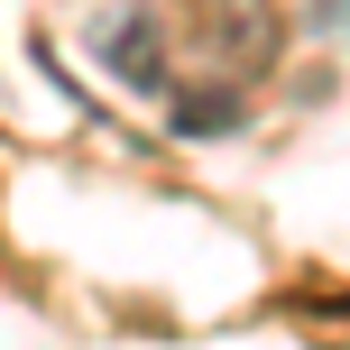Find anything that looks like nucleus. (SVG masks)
Masks as SVG:
<instances>
[{"label":"nucleus","mask_w":350,"mask_h":350,"mask_svg":"<svg viewBox=\"0 0 350 350\" xmlns=\"http://www.w3.org/2000/svg\"><path fill=\"white\" fill-rule=\"evenodd\" d=\"M92 55H102L129 92H166V46H157V28H148V18H120V10L92 18Z\"/></svg>","instance_id":"2"},{"label":"nucleus","mask_w":350,"mask_h":350,"mask_svg":"<svg viewBox=\"0 0 350 350\" xmlns=\"http://www.w3.org/2000/svg\"><path fill=\"white\" fill-rule=\"evenodd\" d=\"M175 129H185V139H203V129H240V102H230V92H185V102H175Z\"/></svg>","instance_id":"3"},{"label":"nucleus","mask_w":350,"mask_h":350,"mask_svg":"<svg viewBox=\"0 0 350 350\" xmlns=\"http://www.w3.org/2000/svg\"><path fill=\"white\" fill-rule=\"evenodd\" d=\"M203 46L221 74H258L277 55V0H203Z\"/></svg>","instance_id":"1"}]
</instances>
